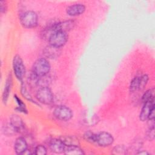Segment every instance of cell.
Returning a JSON list of instances; mask_svg holds the SVG:
<instances>
[{
    "label": "cell",
    "mask_w": 155,
    "mask_h": 155,
    "mask_svg": "<svg viewBox=\"0 0 155 155\" xmlns=\"http://www.w3.org/2000/svg\"><path fill=\"white\" fill-rule=\"evenodd\" d=\"M21 25L25 28H35L38 24V16L33 10H27L23 12L19 18Z\"/></svg>",
    "instance_id": "cell-1"
},
{
    "label": "cell",
    "mask_w": 155,
    "mask_h": 155,
    "mask_svg": "<svg viewBox=\"0 0 155 155\" xmlns=\"http://www.w3.org/2000/svg\"><path fill=\"white\" fill-rule=\"evenodd\" d=\"M51 70L49 61L44 58L38 59L35 61L32 66L31 71L38 76H42L48 74Z\"/></svg>",
    "instance_id": "cell-2"
},
{
    "label": "cell",
    "mask_w": 155,
    "mask_h": 155,
    "mask_svg": "<svg viewBox=\"0 0 155 155\" xmlns=\"http://www.w3.org/2000/svg\"><path fill=\"white\" fill-rule=\"evenodd\" d=\"M36 98L39 103L50 105L54 101V95L48 87H39L36 93Z\"/></svg>",
    "instance_id": "cell-3"
},
{
    "label": "cell",
    "mask_w": 155,
    "mask_h": 155,
    "mask_svg": "<svg viewBox=\"0 0 155 155\" xmlns=\"http://www.w3.org/2000/svg\"><path fill=\"white\" fill-rule=\"evenodd\" d=\"M12 65L13 73L15 77L18 81H21V82H23L26 70L23 60L19 55L16 54L13 57Z\"/></svg>",
    "instance_id": "cell-4"
},
{
    "label": "cell",
    "mask_w": 155,
    "mask_h": 155,
    "mask_svg": "<svg viewBox=\"0 0 155 155\" xmlns=\"http://www.w3.org/2000/svg\"><path fill=\"white\" fill-rule=\"evenodd\" d=\"M68 36L67 33L57 31L50 35L48 39V41L49 42V45L61 48L65 45L68 41Z\"/></svg>",
    "instance_id": "cell-5"
},
{
    "label": "cell",
    "mask_w": 155,
    "mask_h": 155,
    "mask_svg": "<svg viewBox=\"0 0 155 155\" xmlns=\"http://www.w3.org/2000/svg\"><path fill=\"white\" fill-rule=\"evenodd\" d=\"M54 116L61 121H68L73 117V112L71 110L63 105L57 106L53 111Z\"/></svg>",
    "instance_id": "cell-6"
},
{
    "label": "cell",
    "mask_w": 155,
    "mask_h": 155,
    "mask_svg": "<svg viewBox=\"0 0 155 155\" xmlns=\"http://www.w3.org/2000/svg\"><path fill=\"white\" fill-rule=\"evenodd\" d=\"M114 142L113 136L109 133L102 131L96 133V142L98 146L101 147H107L112 145Z\"/></svg>",
    "instance_id": "cell-7"
},
{
    "label": "cell",
    "mask_w": 155,
    "mask_h": 155,
    "mask_svg": "<svg viewBox=\"0 0 155 155\" xmlns=\"http://www.w3.org/2000/svg\"><path fill=\"white\" fill-rule=\"evenodd\" d=\"M75 25H76L75 21L72 19L57 22L53 24L54 31H64L66 33H67L68 31L74 28V27H75Z\"/></svg>",
    "instance_id": "cell-8"
},
{
    "label": "cell",
    "mask_w": 155,
    "mask_h": 155,
    "mask_svg": "<svg viewBox=\"0 0 155 155\" xmlns=\"http://www.w3.org/2000/svg\"><path fill=\"white\" fill-rule=\"evenodd\" d=\"M86 10L85 5L82 3L73 4L66 8L65 12L69 16H78L82 15Z\"/></svg>",
    "instance_id": "cell-9"
},
{
    "label": "cell",
    "mask_w": 155,
    "mask_h": 155,
    "mask_svg": "<svg viewBox=\"0 0 155 155\" xmlns=\"http://www.w3.org/2000/svg\"><path fill=\"white\" fill-rule=\"evenodd\" d=\"M10 123L16 133H23L25 129V124L22 118L17 114H12L10 118Z\"/></svg>",
    "instance_id": "cell-10"
},
{
    "label": "cell",
    "mask_w": 155,
    "mask_h": 155,
    "mask_svg": "<svg viewBox=\"0 0 155 155\" xmlns=\"http://www.w3.org/2000/svg\"><path fill=\"white\" fill-rule=\"evenodd\" d=\"M154 108V99H153L143 103V107L139 114V119L143 122L148 120L149 115L152 109Z\"/></svg>",
    "instance_id": "cell-11"
},
{
    "label": "cell",
    "mask_w": 155,
    "mask_h": 155,
    "mask_svg": "<svg viewBox=\"0 0 155 155\" xmlns=\"http://www.w3.org/2000/svg\"><path fill=\"white\" fill-rule=\"evenodd\" d=\"M13 84V78L12 73H8L7 79L5 80V82L4 84V88L2 96V101L4 104H6L8 99L9 96L10 94V92L12 88Z\"/></svg>",
    "instance_id": "cell-12"
},
{
    "label": "cell",
    "mask_w": 155,
    "mask_h": 155,
    "mask_svg": "<svg viewBox=\"0 0 155 155\" xmlns=\"http://www.w3.org/2000/svg\"><path fill=\"white\" fill-rule=\"evenodd\" d=\"M65 147V143L60 139H52L49 142V148L54 153L59 154L64 153Z\"/></svg>",
    "instance_id": "cell-13"
},
{
    "label": "cell",
    "mask_w": 155,
    "mask_h": 155,
    "mask_svg": "<svg viewBox=\"0 0 155 155\" xmlns=\"http://www.w3.org/2000/svg\"><path fill=\"white\" fill-rule=\"evenodd\" d=\"M28 149V144L23 137H18L14 143V150L17 154H22Z\"/></svg>",
    "instance_id": "cell-14"
},
{
    "label": "cell",
    "mask_w": 155,
    "mask_h": 155,
    "mask_svg": "<svg viewBox=\"0 0 155 155\" xmlns=\"http://www.w3.org/2000/svg\"><path fill=\"white\" fill-rule=\"evenodd\" d=\"M43 53L47 58L53 59H56L59 56L61 53V50L59 48H57L51 45H48V46L45 47Z\"/></svg>",
    "instance_id": "cell-15"
},
{
    "label": "cell",
    "mask_w": 155,
    "mask_h": 155,
    "mask_svg": "<svg viewBox=\"0 0 155 155\" xmlns=\"http://www.w3.org/2000/svg\"><path fill=\"white\" fill-rule=\"evenodd\" d=\"M64 153L67 155H79L84 154L83 150L79 145H65Z\"/></svg>",
    "instance_id": "cell-16"
},
{
    "label": "cell",
    "mask_w": 155,
    "mask_h": 155,
    "mask_svg": "<svg viewBox=\"0 0 155 155\" xmlns=\"http://www.w3.org/2000/svg\"><path fill=\"white\" fill-rule=\"evenodd\" d=\"M13 99L15 101L16 103L17 104V107L15 108V110L22 114H28V110L25 104L19 98L16 94L13 96Z\"/></svg>",
    "instance_id": "cell-17"
},
{
    "label": "cell",
    "mask_w": 155,
    "mask_h": 155,
    "mask_svg": "<svg viewBox=\"0 0 155 155\" xmlns=\"http://www.w3.org/2000/svg\"><path fill=\"white\" fill-rule=\"evenodd\" d=\"M21 93L22 94V96L26 99L29 102H31L35 104H36V105H39V102H36L33 98L32 97L31 95L30 94V93L28 91L27 88H26V86L24 84V82H21Z\"/></svg>",
    "instance_id": "cell-18"
},
{
    "label": "cell",
    "mask_w": 155,
    "mask_h": 155,
    "mask_svg": "<svg viewBox=\"0 0 155 155\" xmlns=\"http://www.w3.org/2000/svg\"><path fill=\"white\" fill-rule=\"evenodd\" d=\"M154 99V88L153 87L145 91L142 96L141 101L142 103H145L149 101Z\"/></svg>",
    "instance_id": "cell-19"
},
{
    "label": "cell",
    "mask_w": 155,
    "mask_h": 155,
    "mask_svg": "<svg viewBox=\"0 0 155 155\" xmlns=\"http://www.w3.org/2000/svg\"><path fill=\"white\" fill-rule=\"evenodd\" d=\"M51 78L48 74L39 77L38 81V87H48L51 82Z\"/></svg>",
    "instance_id": "cell-20"
},
{
    "label": "cell",
    "mask_w": 155,
    "mask_h": 155,
    "mask_svg": "<svg viewBox=\"0 0 155 155\" xmlns=\"http://www.w3.org/2000/svg\"><path fill=\"white\" fill-rule=\"evenodd\" d=\"M139 76H135L130 82L129 85V90L131 93L139 91Z\"/></svg>",
    "instance_id": "cell-21"
},
{
    "label": "cell",
    "mask_w": 155,
    "mask_h": 155,
    "mask_svg": "<svg viewBox=\"0 0 155 155\" xmlns=\"http://www.w3.org/2000/svg\"><path fill=\"white\" fill-rule=\"evenodd\" d=\"M149 81V76L147 74H143L139 76V91L143 90L147 86Z\"/></svg>",
    "instance_id": "cell-22"
},
{
    "label": "cell",
    "mask_w": 155,
    "mask_h": 155,
    "mask_svg": "<svg viewBox=\"0 0 155 155\" xmlns=\"http://www.w3.org/2000/svg\"><path fill=\"white\" fill-rule=\"evenodd\" d=\"M127 148L124 145H117L115 146L112 150L113 154H127Z\"/></svg>",
    "instance_id": "cell-23"
},
{
    "label": "cell",
    "mask_w": 155,
    "mask_h": 155,
    "mask_svg": "<svg viewBox=\"0 0 155 155\" xmlns=\"http://www.w3.org/2000/svg\"><path fill=\"white\" fill-rule=\"evenodd\" d=\"M96 133H94L91 131H87L84 134V139L91 143H95L96 142Z\"/></svg>",
    "instance_id": "cell-24"
},
{
    "label": "cell",
    "mask_w": 155,
    "mask_h": 155,
    "mask_svg": "<svg viewBox=\"0 0 155 155\" xmlns=\"http://www.w3.org/2000/svg\"><path fill=\"white\" fill-rule=\"evenodd\" d=\"M62 140L65 145H79V140L74 136H66Z\"/></svg>",
    "instance_id": "cell-25"
},
{
    "label": "cell",
    "mask_w": 155,
    "mask_h": 155,
    "mask_svg": "<svg viewBox=\"0 0 155 155\" xmlns=\"http://www.w3.org/2000/svg\"><path fill=\"white\" fill-rule=\"evenodd\" d=\"M47 153V150L42 145H38L34 149V154L36 155H45Z\"/></svg>",
    "instance_id": "cell-26"
},
{
    "label": "cell",
    "mask_w": 155,
    "mask_h": 155,
    "mask_svg": "<svg viewBox=\"0 0 155 155\" xmlns=\"http://www.w3.org/2000/svg\"><path fill=\"white\" fill-rule=\"evenodd\" d=\"M146 136L150 140H153L154 139V126L149 127L146 132Z\"/></svg>",
    "instance_id": "cell-27"
},
{
    "label": "cell",
    "mask_w": 155,
    "mask_h": 155,
    "mask_svg": "<svg viewBox=\"0 0 155 155\" xmlns=\"http://www.w3.org/2000/svg\"><path fill=\"white\" fill-rule=\"evenodd\" d=\"M7 10V4L6 1H0V11L1 13H5Z\"/></svg>",
    "instance_id": "cell-28"
},
{
    "label": "cell",
    "mask_w": 155,
    "mask_h": 155,
    "mask_svg": "<svg viewBox=\"0 0 155 155\" xmlns=\"http://www.w3.org/2000/svg\"><path fill=\"white\" fill-rule=\"evenodd\" d=\"M137 154H140V155H148V154H150V153L147 151H140L137 153Z\"/></svg>",
    "instance_id": "cell-29"
}]
</instances>
